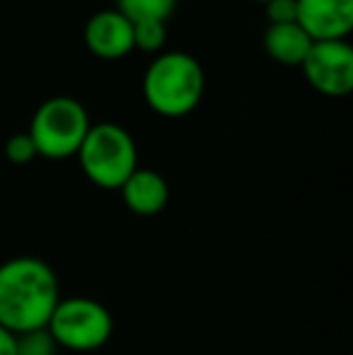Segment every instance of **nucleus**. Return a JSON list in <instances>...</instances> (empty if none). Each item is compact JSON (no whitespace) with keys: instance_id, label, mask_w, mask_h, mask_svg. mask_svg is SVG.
Listing matches in <instances>:
<instances>
[{"instance_id":"obj_11","label":"nucleus","mask_w":353,"mask_h":355,"mask_svg":"<svg viewBox=\"0 0 353 355\" xmlns=\"http://www.w3.org/2000/svg\"><path fill=\"white\" fill-rule=\"evenodd\" d=\"M177 3L179 0H117V10L131 22H143V19L167 22Z\"/></svg>"},{"instance_id":"obj_17","label":"nucleus","mask_w":353,"mask_h":355,"mask_svg":"<svg viewBox=\"0 0 353 355\" xmlns=\"http://www.w3.org/2000/svg\"><path fill=\"white\" fill-rule=\"evenodd\" d=\"M255 3H261V5H266V3H271V0H255Z\"/></svg>"},{"instance_id":"obj_3","label":"nucleus","mask_w":353,"mask_h":355,"mask_svg":"<svg viewBox=\"0 0 353 355\" xmlns=\"http://www.w3.org/2000/svg\"><path fill=\"white\" fill-rule=\"evenodd\" d=\"M76 157L89 182L107 191H119L138 169L136 143L119 123H92Z\"/></svg>"},{"instance_id":"obj_13","label":"nucleus","mask_w":353,"mask_h":355,"mask_svg":"<svg viewBox=\"0 0 353 355\" xmlns=\"http://www.w3.org/2000/svg\"><path fill=\"white\" fill-rule=\"evenodd\" d=\"M58 346L46 329L27 331L17 336V355H56Z\"/></svg>"},{"instance_id":"obj_1","label":"nucleus","mask_w":353,"mask_h":355,"mask_svg":"<svg viewBox=\"0 0 353 355\" xmlns=\"http://www.w3.org/2000/svg\"><path fill=\"white\" fill-rule=\"evenodd\" d=\"M61 300V285L46 261L15 257L0 263V327L10 334L46 329Z\"/></svg>"},{"instance_id":"obj_5","label":"nucleus","mask_w":353,"mask_h":355,"mask_svg":"<svg viewBox=\"0 0 353 355\" xmlns=\"http://www.w3.org/2000/svg\"><path fill=\"white\" fill-rule=\"evenodd\" d=\"M46 331L58 348L92 353L114 334V319L102 302L92 297H61L51 312Z\"/></svg>"},{"instance_id":"obj_10","label":"nucleus","mask_w":353,"mask_h":355,"mask_svg":"<svg viewBox=\"0 0 353 355\" xmlns=\"http://www.w3.org/2000/svg\"><path fill=\"white\" fill-rule=\"evenodd\" d=\"M312 46V39L298 22L291 24H268L264 34V49L268 58H273L281 66H302L307 51Z\"/></svg>"},{"instance_id":"obj_2","label":"nucleus","mask_w":353,"mask_h":355,"mask_svg":"<svg viewBox=\"0 0 353 355\" xmlns=\"http://www.w3.org/2000/svg\"><path fill=\"white\" fill-rule=\"evenodd\" d=\"M206 73L187 51L157 53L143 75V97L155 114L182 119L201 104Z\"/></svg>"},{"instance_id":"obj_6","label":"nucleus","mask_w":353,"mask_h":355,"mask_svg":"<svg viewBox=\"0 0 353 355\" xmlns=\"http://www.w3.org/2000/svg\"><path fill=\"white\" fill-rule=\"evenodd\" d=\"M302 75L325 97H346L353 89V49L346 39L336 42H312Z\"/></svg>"},{"instance_id":"obj_12","label":"nucleus","mask_w":353,"mask_h":355,"mask_svg":"<svg viewBox=\"0 0 353 355\" xmlns=\"http://www.w3.org/2000/svg\"><path fill=\"white\" fill-rule=\"evenodd\" d=\"M165 42H167V22H160V19L133 22V49H141L146 53H157L165 49Z\"/></svg>"},{"instance_id":"obj_14","label":"nucleus","mask_w":353,"mask_h":355,"mask_svg":"<svg viewBox=\"0 0 353 355\" xmlns=\"http://www.w3.org/2000/svg\"><path fill=\"white\" fill-rule=\"evenodd\" d=\"M5 157L12 164H29L34 157H39L37 145L29 133H15L5 141Z\"/></svg>"},{"instance_id":"obj_16","label":"nucleus","mask_w":353,"mask_h":355,"mask_svg":"<svg viewBox=\"0 0 353 355\" xmlns=\"http://www.w3.org/2000/svg\"><path fill=\"white\" fill-rule=\"evenodd\" d=\"M0 355H17V336L0 327Z\"/></svg>"},{"instance_id":"obj_15","label":"nucleus","mask_w":353,"mask_h":355,"mask_svg":"<svg viewBox=\"0 0 353 355\" xmlns=\"http://www.w3.org/2000/svg\"><path fill=\"white\" fill-rule=\"evenodd\" d=\"M264 8H266L268 24H291V22H295V15H298L295 0H271V3H266Z\"/></svg>"},{"instance_id":"obj_4","label":"nucleus","mask_w":353,"mask_h":355,"mask_svg":"<svg viewBox=\"0 0 353 355\" xmlns=\"http://www.w3.org/2000/svg\"><path fill=\"white\" fill-rule=\"evenodd\" d=\"M87 109L73 97H51L34 112L29 123L37 153L49 159H66L78 155L89 131Z\"/></svg>"},{"instance_id":"obj_8","label":"nucleus","mask_w":353,"mask_h":355,"mask_svg":"<svg viewBox=\"0 0 353 355\" xmlns=\"http://www.w3.org/2000/svg\"><path fill=\"white\" fill-rule=\"evenodd\" d=\"M85 46L102 61H119L133 51V22L117 8L99 10L85 24Z\"/></svg>"},{"instance_id":"obj_7","label":"nucleus","mask_w":353,"mask_h":355,"mask_svg":"<svg viewBox=\"0 0 353 355\" xmlns=\"http://www.w3.org/2000/svg\"><path fill=\"white\" fill-rule=\"evenodd\" d=\"M295 22L312 42L346 39L353 29V0H295Z\"/></svg>"},{"instance_id":"obj_9","label":"nucleus","mask_w":353,"mask_h":355,"mask_svg":"<svg viewBox=\"0 0 353 355\" xmlns=\"http://www.w3.org/2000/svg\"><path fill=\"white\" fill-rule=\"evenodd\" d=\"M119 191H121L128 211L141 218H150V215L165 211L167 201H170V187H167L165 177L155 169L146 167H138Z\"/></svg>"}]
</instances>
